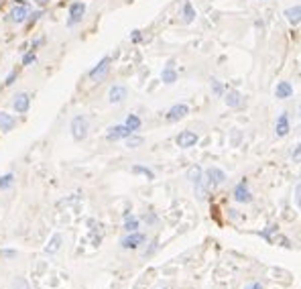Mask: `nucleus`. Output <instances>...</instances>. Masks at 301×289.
Segmentation results:
<instances>
[{
    "mask_svg": "<svg viewBox=\"0 0 301 289\" xmlns=\"http://www.w3.org/2000/svg\"><path fill=\"white\" fill-rule=\"evenodd\" d=\"M244 289H265V287H263V285H261L259 281H253V283H248V285H246Z\"/></svg>",
    "mask_w": 301,
    "mask_h": 289,
    "instance_id": "obj_34",
    "label": "nucleus"
},
{
    "mask_svg": "<svg viewBox=\"0 0 301 289\" xmlns=\"http://www.w3.org/2000/svg\"><path fill=\"white\" fill-rule=\"evenodd\" d=\"M88 132H90V122H88V118H86V116H76V118L71 120V136H73L76 140H84V138L88 136Z\"/></svg>",
    "mask_w": 301,
    "mask_h": 289,
    "instance_id": "obj_1",
    "label": "nucleus"
},
{
    "mask_svg": "<svg viewBox=\"0 0 301 289\" xmlns=\"http://www.w3.org/2000/svg\"><path fill=\"white\" fill-rule=\"evenodd\" d=\"M108 71H110V57H102L96 67L90 69V80L92 82H102L108 76Z\"/></svg>",
    "mask_w": 301,
    "mask_h": 289,
    "instance_id": "obj_3",
    "label": "nucleus"
},
{
    "mask_svg": "<svg viewBox=\"0 0 301 289\" xmlns=\"http://www.w3.org/2000/svg\"><path fill=\"white\" fill-rule=\"evenodd\" d=\"M61 240H63V236H61L59 232H55V234L51 236V240H49V245L45 247V253H47V255L57 253V251L61 249Z\"/></svg>",
    "mask_w": 301,
    "mask_h": 289,
    "instance_id": "obj_18",
    "label": "nucleus"
},
{
    "mask_svg": "<svg viewBox=\"0 0 301 289\" xmlns=\"http://www.w3.org/2000/svg\"><path fill=\"white\" fill-rule=\"evenodd\" d=\"M161 80L165 82V84H175V80H177V74H175V69L171 67V61H169V65L161 71Z\"/></svg>",
    "mask_w": 301,
    "mask_h": 289,
    "instance_id": "obj_21",
    "label": "nucleus"
},
{
    "mask_svg": "<svg viewBox=\"0 0 301 289\" xmlns=\"http://www.w3.org/2000/svg\"><path fill=\"white\" fill-rule=\"evenodd\" d=\"M132 173H136V175H144L146 179H155V173L150 171L148 167H142V165H134V167H132Z\"/></svg>",
    "mask_w": 301,
    "mask_h": 289,
    "instance_id": "obj_24",
    "label": "nucleus"
},
{
    "mask_svg": "<svg viewBox=\"0 0 301 289\" xmlns=\"http://www.w3.org/2000/svg\"><path fill=\"white\" fill-rule=\"evenodd\" d=\"M13 106H15V110H17L19 114L29 112V106H31V96H29L27 92L17 94V96H15V100H13Z\"/></svg>",
    "mask_w": 301,
    "mask_h": 289,
    "instance_id": "obj_12",
    "label": "nucleus"
},
{
    "mask_svg": "<svg viewBox=\"0 0 301 289\" xmlns=\"http://www.w3.org/2000/svg\"><path fill=\"white\" fill-rule=\"evenodd\" d=\"M17 126V118L9 112H0V130L3 132H11Z\"/></svg>",
    "mask_w": 301,
    "mask_h": 289,
    "instance_id": "obj_16",
    "label": "nucleus"
},
{
    "mask_svg": "<svg viewBox=\"0 0 301 289\" xmlns=\"http://www.w3.org/2000/svg\"><path fill=\"white\" fill-rule=\"evenodd\" d=\"M291 130V120H289V112H281L277 122H275V132L277 136H287Z\"/></svg>",
    "mask_w": 301,
    "mask_h": 289,
    "instance_id": "obj_13",
    "label": "nucleus"
},
{
    "mask_svg": "<svg viewBox=\"0 0 301 289\" xmlns=\"http://www.w3.org/2000/svg\"><path fill=\"white\" fill-rule=\"evenodd\" d=\"M224 181H226V173H224L222 169H218V167H210V169L206 171V175H204V183H206L208 189L220 187Z\"/></svg>",
    "mask_w": 301,
    "mask_h": 289,
    "instance_id": "obj_2",
    "label": "nucleus"
},
{
    "mask_svg": "<svg viewBox=\"0 0 301 289\" xmlns=\"http://www.w3.org/2000/svg\"><path fill=\"white\" fill-rule=\"evenodd\" d=\"M35 61H37L35 51H29V53H25V55H23V65H33Z\"/></svg>",
    "mask_w": 301,
    "mask_h": 289,
    "instance_id": "obj_27",
    "label": "nucleus"
},
{
    "mask_svg": "<svg viewBox=\"0 0 301 289\" xmlns=\"http://www.w3.org/2000/svg\"><path fill=\"white\" fill-rule=\"evenodd\" d=\"M142 39V35H140V31H132V35H130V41L132 43H138Z\"/></svg>",
    "mask_w": 301,
    "mask_h": 289,
    "instance_id": "obj_33",
    "label": "nucleus"
},
{
    "mask_svg": "<svg viewBox=\"0 0 301 289\" xmlns=\"http://www.w3.org/2000/svg\"><path fill=\"white\" fill-rule=\"evenodd\" d=\"M297 110H299V118H301V104H299V108H297Z\"/></svg>",
    "mask_w": 301,
    "mask_h": 289,
    "instance_id": "obj_38",
    "label": "nucleus"
},
{
    "mask_svg": "<svg viewBox=\"0 0 301 289\" xmlns=\"http://www.w3.org/2000/svg\"><path fill=\"white\" fill-rule=\"evenodd\" d=\"M29 7L27 5H15L13 11L9 13V21L15 23V25H23L27 19H29Z\"/></svg>",
    "mask_w": 301,
    "mask_h": 289,
    "instance_id": "obj_6",
    "label": "nucleus"
},
{
    "mask_svg": "<svg viewBox=\"0 0 301 289\" xmlns=\"http://www.w3.org/2000/svg\"><path fill=\"white\" fill-rule=\"evenodd\" d=\"M3 257H17V251H0Z\"/></svg>",
    "mask_w": 301,
    "mask_h": 289,
    "instance_id": "obj_35",
    "label": "nucleus"
},
{
    "mask_svg": "<svg viewBox=\"0 0 301 289\" xmlns=\"http://www.w3.org/2000/svg\"><path fill=\"white\" fill-rule=\"evenodd\" d=\"M146 243V236L142 234V232H130L128 236H124L122 240H120V247L122 249H138L140 245H144Z\"/></svg>",
    "mask_w": 301,
    "mask_h": 289,
    "instance_id": "obj_5",
    "label": "nucleus"
},
{
    "mask_svg": "<svg viewBox=\"0 0 301 289\" xmlns=\"http://www.w3.org/2000/svg\"><path fill=\"white\" fill-rule=\"evenodd\" d=\"M187 112H189V106H187V104H175V106L169 108V112L165 114V118H167L169 122H179L181 118L187 116Z\"/></svg>",
    "mask_w": 301,
    "mask_h": 289,
    "instance_id": "obj_9",
    "label": "nucleus"
},
{
    "mask_svg": "<svg viewBox=\"0 0 301 289\" xmlns=\"http://www.w3.org/2000/svg\"><path fill=\"white\" fill-rule=\"evenodd\" d=\"M187 179H189L193 185H197L199 181H204V171H202V167H199V165H193V167L187 171Z\"/></svg>",
    "mask_w": 301,
    "mask_h": 289,
    "instance_id": "obj_19",
    "label": "nucleus"
},
{
    "mask_svg": "<svg viewBox=\"0 0 301 289\" xmlns=\"http://www.w3.org/2000/svg\"><path fill=\"white\" fill-rule=\"evenodd\" d=\"M124 140H126V147L128 149H136V147H140V144H142V136H136L134 132L128 138H124Z\"/></svg>",
    "mask_w": 301,
    "mask_h": 289,
    "instance_id": "obj_25",
    "label": "nucleus"
},
{
    "mask_svg": "<svg viewBox=\"0 0 301 289\" xmlns=\"http://www.w3.org/2000/svg\"><path fill=\"white\" fill-rule=\"evenodd\" d=\"M86 15V5L84 3H73L69 7V17H67V27H76L78 23H82Z\"/></svg>",
    "mask_w": 301,
    "mask_h": 289,
    "instance_id": "obj_7",
    "label": "nucleus"
},
{
    "mask_svg": "<svg viewBox=\"0 0 301 289\" xmlns=\"http://www.w3.org/2000/svg\"><path fill=\"white\" fill-rule=\"evenodd\" d=\"M193 19H195V11H193V7H191V3H183V9H181V21L183 23H193Z\"/></svg>",
    "mask_w": 301,
    "mask_h": 289,
    "instance_id": "obj_20",
    "label": "nucleus"
},
{
    "mask_svg": "<svg viewBox=\"0 0 301 289\" xmlns=\"http://www.w3.org/2000/svg\"><path fill=\"white\" fill-rule=\"evenodd\" d=\"M41 15H43V11H35L33 15H29V19H27V21L33 25V23H37V21H39V17H41Z\"/></svg>",
    "mask_w": 301,
    "mask_h": 289,
    "instance_id": "obj_31",
    "label": "nucleus"
},
{
    "mask_svg": "<svg viewBox=\"0 0 301 289\" xmlns=\"http://www.w3.org/2000/svg\"><path fill=\"white\" fill-rule=\"evenodd\" d=\"M130 134H132V132L126 128V124H114V126L108 128L106 138H108V140H122V138H128Z\"/></svg>",
    "mask_w": 301,
    "mask_h": 289,
    "instance_id": "obj_10",
    "label": "nucleus"
},
{
    "mask_svg": "<svg viewBox=\"0 0 301 289\" xmlns=\"http://www.w3.org/2000/svg\"><path fill=\"white\" fill-rule=\"evenodd\" d=\"M291 159H293L295 163H301V144H297V147L293 149V153H291Z\"/></svg>",
    "mask_w": 301,
    "mask_h": 289,
    "instance_id": "obj_30",
    "label": "nucleus"
},
{
    "mask_svg": "<svg viewBox=\"0 0 301 289\" xmlns=\"http://www.w3.org/2000/svg\"><path fill=\"white\" fill-rule=\"evenodd\" d=\"M197 140H199V136H197L193 130H183V132H179V134H177V138H175V142L179 144L181 149L195 147V144H197Z\"/></svg>",
    "mask_w": 301,
    "mask_h": 289,
    "instance_id": "obj_8",
    "label": "nucleus"
},
{
    "mask_svg": "<svg viewBox=\"0 0 301 289\" xmlns=\"http://www.w3.org/2000/svg\"><path fill=\"white\" fill-rule=\"evenodd\" d=\"M126 96H128L126 86L116 84V86H112V88H110V92H108V100H110L112 104H120V102H124V100H126Z\"/></svg>",
    "mask_w": 301,
    "mask_h": 289,
    "instance_id": "obj_11",
    "label": "nucleus"
},
{
    "mask_svg": "<svg viewBox=\"0 0 301 289\" xmlns=\"http://www.w3.org/2000/svg\"><path fill=\"white\" fill-rule=\"evenodd\" d=\"M224 102L230 106V108H240L244 104V98H242V94L238 90H230L226 96H224Z\"/></svg>",
    "mask_w": 301,
    "mask_h": 289,
    "instance_id": "obj_14",
    "label": "nucleus"
},
{
    "mask_svg": "<svg viewBox=\"0 0 301 289\" xmlns=\"http://www.w3.org/2000/svg\"><path fill=\"white\" fill-rule=\"evenodd\" d=\"M212 90H214L216 96H224V88H222V84L218 80H212Z\"/></svg>",
    "mask_w": 301,
    "mask_h": 289,
    "instance_id": "obj_29",
    "label": "nucleus"
},
{
    "mask_svg": "<svg viewBox=\"0 0 301 289\" xmlns=\"http://www.w3.org/2000/svg\"><path fill=\"white\" fill-rule=\"evenodd\" d=\"M5 7V0H0V9H3Z\"/></svg>",
    "mask_w": 301,
    "mask_h": 289,
    "instance_id": "obj_37",
    "label": "nucleus"
},
{
    "mask_svg": "<svg viewBox=\"0 0 301 289\" xmlns=\"http://www.w3.org/2000/svg\"><path fill=\"white\" fill-rule=\"evenodd\" d=\"M293 200H295V206L301 210V181L295 185V194H293Z\"/></svg>",
    "mask_w": 301,
    "mask_h": 289,
    "instance_id": "obj_28",
    "label": "nucleus"
},
{
    "mask_svg": "<svg viewBox=\"0 0 301 289\" xmlns=\"http://www.w3.org/2000/svg\"><path fill=\"white\" fill-rule=\"evenodd\" d=\"M13 181H15V175H13V173L3 175V177H0V189H9V187L13 185Z\"/></svg>",
    "mask_w": 301,
    "mask_h": 289,
    "instance_id": "obj_26",
    "label": "nucleus"
},
{
    "mask_svg": "<svg viewBox=\"0 0 301 289\" xmlns=\"http://www.w3.org/2000/svg\"><path fill=\"white\" fill-rule=\"evenodd\" d=\"M285 19L291 23V25H299L301 23V5H295V7H289L285 9Z\"/></svg>",
    "mask_w": 301,
    "mask_h": 289,
    "instance_id": "obj_17",
    "label": "nucleus"
},
{
    "mask_svg": "<svg viewBox=\"0 0 301 289\" xmlns=\"http://www.w3.org/2000/svg\"><path fill=\"white\" fill-rule=\"evenodd\" d=\"M232 196H234V200H236L238 204H250V202H253V194H250L246 179H242L240 183H236V187H234V191H232Z\"/></svg>",
    "mask_w": 301,
    "mask_h": 289,
    "instance_id": "obj_4",
    "label": "nucleus"
},
{
    "mask_svg": "<svg viewBox=\"0 0 301 289\" xmlns=\"http://www.w3.org/2000/svg\"><path fill=\"white\" fill-rule=\"evenodd\" d=\"M35 3H37V5H39V7H45V5H47V3H49V0H35Z\"/></svg>",
    "mask_w": 301,
    "mask_h": 289,
    "instance_id": "obj_36",
    "label": "nucleus"
},
{
    "mask_svg": "<svg viewBox=\"0 0 301 289\" xmlns=\"http://www.w3.org/2000/svg\"><path fill=\"white\" fill-rule=\"evenodd\" d=\"M17 76H19V74H17V69H13V71L9 74V78L5 80V86H11V84L15 82V78H17Z\"/></svg>",
    "mask_w": 301,
    "mask_h": 289,
    "instance_id": "obj_32",
    "label": "nucleus"
},
{
    "mask_svg": "<svg viewBox=\"0 0 301 289\" xmlns=\"http://www.w3.org/2000/svg\"><path fill=\"white\" fill-rule=\"evenodd\" d=\"M291 96H293V86L289 82H279L277 88H275V98L287 100V98H291Z\"/></svg>",
    "mask_w": 301,
    "mask_h": 289,
    "instance_id": "obj_15",
    "label": "nucleus"
},
{
    "mask_svg": "<svg viewBox=\"0 0 301 289\" xmlns=\"http://www.w3.org/2000/svg\"><path fill=\"white\" fill-rule=\"evenodd\" d=\"M124 124H126V128H128L130 132H136V130L140 128V124H142V122H140V118H138L136 114H128Z\"/></svg>",
    "mask_w": 301,
    "mask_h": 289,
    "instance_id": "obj_22",
    "label": "nucleus"
},
{
    "mask_svg": "<svg viewBox=\"0 0 301 289\" xmlns=\"http://www.w3.org/2000/svg\"><path fill=\"white\" fill-rule=\"evenodd\" d=\"M122 228H124L128 234H130V232H138V218H134V216H126Z\"/></svg>",
    "mask_w": 301,
    "mask_h": 289,
    "instance_id": "obj_23",
    "label": "nucleus"
}]
</instances>
